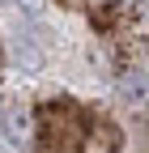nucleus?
I'll list each match as a JSON object with an SVG mask.
<instances>
[{
  "label": "nucleus",
  "instance_id": "1",
  "mask_svg": "<svg viewBox=\"0 0 149 153\" xmlns=\"http://www.w3.org/2000/svg\"><path fill=\"white\" fill-rule=\"evenodd\" d=\"M115 94H119L124 106H145L149 102V76L145 72H124L115 81Z\"/></svg>",
  "mask_w": 149,
  "mask_h": 153
},
{
  "label": "nucleus",
  "instance_id": "2",
  "mask_svg": "<svg viewBox=\"0 0 149 153\" xmlns=\"http://www.w3.org/2000/svg\"><path fill=\"white\" fill-rule=\"evenodd\" d=\"M0 119H4V132H9V140H13V145H22V140H26L30 119H26V106H22V102H4Z\"/></svg>",
  "mask_w": 149,
  "mask_h": 153
},
{
  "label": "nucleus",
  "instance_id": "3",
  "mask_svg": "<svg viewBox=\"0 0 149 153\" xmlns=\"http://www.w3.org/2000/svg\"><path fill=\"white\" fill-rule=\"evenodd\" d=\"M26 9L30 13H43V0H26Z\"/></svg>",
  "mask_w": 149,
  "mask_h": 153
},
{
  "label": "nucleus",
  "instance_id": "4",
  "mask_svg": "<svg viewBox=\"0 0 149 153\" xmlns=\"http://www.w3.org/2000/svg\"><path fill=\"white\" fill-rule=\"evenodd\" d=\"M0 4H13V0H0Z\"/></svg>",
  "mask_w": 149,
  "mask_h": 153
}]
</instances>
